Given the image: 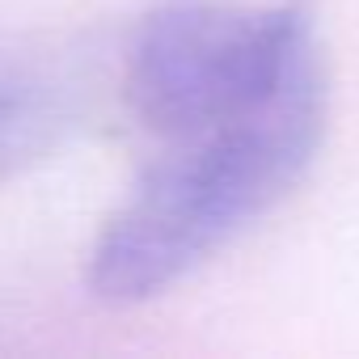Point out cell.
<instances>
[{
  "label": "cell",
  "instance_id": "1",
  "mask_svg": "<svg viewBox=\"0 0 359 359\" xmlns=\"http://www.w3.org/2000/svg\"><path fill=\"white\" fill-rule=\"evenodd\" d=\"M321 135L325 72L262 110L152 144L135 187L97 229L89 292L118 309L169 292L300 182Z\"/></svg>",
  "mask_w": 359,
  "mask_h": 359
},
{
  "label": "cell",
  "instance_id": "2",
  "mask_svg": "<svg viewBox=\"0 0 359 359\" xmlns=\"http://www.w3.org/2000/svg\"><path fill=\"white\" fill-rule=\"evenodd\" d=\"M313 13L300 0H161L123 55V102L161 144L321 76Z\"/></svg>",
  "mask_w": 359,
  "mask_h": 359
},
{
  "label": "cell",
  "instance_id": "3",
  "mask_svg": "<svg viewBox=\"0 0 359 359\" xmlns=\"http://www.w3.org/2000/svg\"><path fill=\"white\" fill-rule=\"evenodd\" d=\"M22 106H26V85H22V76L13 72V64L0 55V140L18 127Z\"/></svg>",
  "mask_w": 359,
  "mask_h": 359
}]
</instances>
